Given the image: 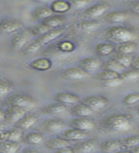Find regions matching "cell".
Masks as SVG:
<instances>
[{
  "label": "cell",
  "instance_id": "cell-1",
  "mask_svg": "<svg viewBox=\"0 0 139 153\" xmlns=\"http://www.w3.org/2000/svg\"><path fill=\"white\" fill-rule=\"evenodd\" d=\"M102 126L112 132H127L132 126V119L125 114H113L103 119Z\"/></svg>",
  "mask_w": 139,
  "mask_h": 153
},
{
  "label": "cell",
  "instance_id": "cell-2",
  "mask_svg": "<svg viewBox=\"0 0 139 153\" xmlns=\"http://www.w3.org/2000/svg\"><path fill=\"white\" fill-rule=\"evenodd\" d=\"M106 36L110 40L121 44L128 41H135L137 33L132 29L125 26H112L106 31Z\"/></svg>",
  "mask_w": 139,
  "mask_h": 153
},
{
  "label": "cell",
  "instance_id": "cell-3",
  "mask_svg": "<svg viewBox=\"0 0 139 153\" xmlns=\"http://www.w3.org/2000/svg\"><path fill=\"white\" fill-rule=\"evenodd\" d=\"M9 106H16L23 109H32L37 105L36 100L32 96L24 93H13L6 99Z\"/></svg>",
  "mask_w": 139,
  "mask_h": 153
},
{
  "label": "cell",
  "instance_id": "cell-4",
  "mask_svg": "<svg viewBox=\"0 0 139 153\" xmlns=\"http://www.w3.org/2000/svg\"><path fill=\"white\" fill-rule=\"evenodd\" d=\"M33 35L32 33L30 28L22 29L21 31L15 33L12 36L11 38V46L13 51L20 52L28 43H30L33 38Z\"/></svg>",
  "mask_w": 139,
  "mask_h": 153
},
{
  "label": "cell",
  "instance_id": "cell-5",
  "mask_svg": "<svg viewBox=\"0 0 139 153\" xmlns=\"http://www.w3.org/2000/svg\"><path fill=\"white\" fill-rule=\"evenodd\" d=\"M111 6L110 4L107 2H96L94 4L90 5V6L85 9L82 16L86 18V19H93V20H95V18H98L100 16H104L105 13H107V12L110 10Z\"/></svg>",
  "mask_w": 139,
  "mask_h": 153
},
{
  "label": "cell",
  "instance_id": "cell-6",
  "mask_svg": "<svg viewBox=\"0 0 139 153\" xmlns=\"http://www.w3.org/2000/svg\"><path fill=\"white\" fill-rule=\"evenodd\" d=\"M81 102L85 103L87 106H89L93 112L100 111L104 108H106L109 105V100L108 98L100 95H93V96H87L83 98Z\"/></svg>",
  "mask_w": 139,
  "mask_h": 153
},
{
  "label": "cell",
  "instance_id": "cell-7",
  "mask_svg": "<svg viewBox=\"0 0 139 153\" xmlns=\"http://www.w3.org/2000/svg\"><path fill=\"white\" fill-rule=\"evenodd\" d=\"M23 29V23L18 19L4 18L0 20V33L2 35H14Z\"/></svg>",
  "mask_w": 139,
  "mask_h": 153
},
{
  "label": "cell",
  "instance_id": "cell-8",
  "mask_svg": "<svg viewBox=\"0 0 139 153\" xmlns=\"http://www.w3.org/2000/svg\"><path fill=\"white\" fill-rule=\"evenodd\" d=\"M102 61L95 56H86L79 60V67L90 75L98 71L102 67Z\"/></svg>",
  "mask_w": 139,
  "mask_h": 153
},
{
  "label": "cell",
  "instance_id": "cell-9",
  "mask_svg": "<svg viewBox=\"0 0 139 153\" xmlns=\"http://www.w3.org/2000/svg\"><path fill=\"white\" fill-rule=\"evenodd\" d=\"M96 126L94 120L90 119L89 117L86 118H74L70 122L71 128L77 129L84 132H89L90 130H93Z\"/></svg>",
  "mask_w": 139,
  "mask_h": 153
},
{
  "label": "cell",
  "instance_id": "cell-10",
  "mask_svg": "<svg viewBox=\"0 0 139 153\" xmlns=\"http://www.w3.org/2000/svg\"><path fill=\"white\" fill-rule=\"evenodd\" d=\"M61 76L62 78L70 80H82L85 79H88L90 75L86 71H84L82 68H80V67L71 66L62 71Z\"/></svg>",
  "mask_w": 139,
  "mask_h": 153
},
{
  "label": "cell",
  "instance_id": "cell-11",
  "mask_svg": "<svg viewBox=\"0 0 139 153\" xmlns=\"http://www.w3.org/2000/svg\"><path fill=\"white\" fill-rule=\"evenodd\" d=\"M54 99L56 102L64 104V105H75L81 102V98L78 95L71 93V92H66V91H61V92H57L54 94Z\"/></svg>",
  "mask_w": 139,
  "mask_h": 153
},
{
  "label": "cell",
  "instance_id": "cell-12",
  "mask_svg": "<svg viewBox=\"0 0 139 153\" xmlns=\"http://www.w3.org/2000/svg\"><path fill=\"white\" fill-rule=\"evenodd\" d=\"M73 146L76 153H93L96 150L98 142L95 139H85L76 142Z\"/></svg>",
  "mask_w": 139,
  "mask_h": 153
},
{
  "label": "cell",
  "instance_id": "cell-13",
  "mask_svg": "<svg viewBox=\"0 0 139 153\" xmlns=\"http://www.w3.org/2000/svg\"><path fill=\"white\" fill-rule=\"evenodd\" d=\"M27 110L16 106H9L5 110V122L9 123H18L27 114Z\"/></svg>",
  "mask_w": 139,
  "mask_h": 153
},
{
  "label": "cell",
  "instance_id": "cell-14",
  "mask_svg": "<svg viewBox=\"0 0 139 153\" xmlns=\"http://www.w3.org/2000/svg\"><path fill=\"white\" fill-rule=\"evenodd\" d=\"M66 126V122L61 119H48L43 122V127H44V129L47 132L51 134L63 132Z\"/></svg>",
  "mask_w": 139,
  "mask_h": 153
},
{
  "label": "cell",
  "instance_id": "cell-15",
  "mask_svg": "<svg viewBox=\"0 0 139 153\" xmlns=\"http://www.w3.org/2000/svg\"><path fill=\"white\" fill-rule=\"evenodd\" d=\"M59 137L62 139H65V140L69 141L71 143V142L76 143V142L85 140V139L88 137V132L77 130V129H74V128H69L62 132Z\"/></svg>",
  "mask_w": 139,
  "mask_h": 153
},
{
  "label": "cell",
  "instance_id": "cell-16",
  "mask_svg": "<svg viewBox=\"0 0 139 153\" xmlns=\"http://www.w3.org/2000/svg\"><path fill=\"white\" fill-rule=\"evenodd\" d=\"M42 113H44L49 116H58V115H63L68 112V106L58 102L49 103L44 105L41 109Z\"/></svg>",
  "mask_w": 139,
  "mask_h": 153
},
{
  "label": "cell",
  "instance_id": "cell-17",
  "mask_svg": "<svg viewBox=\"0 0 139 153\" xmlns=\"http://www.w3.org/2000/svg\"><path fill=\"white\" fill-rule=\"evenodd\" d=\"M64 33H65L64 28H62V27L57 28V29H54V30H50L48 33H46L44 36H42L40 37H36V39L39 41V43L43 47L44 45H47L54 40H55L56 38L60 37Z\"/></svg>",
  "mask_w": 139,
  "mask_h": 153
},
{
  "label": "cell",
  "instance_id": "cell-18",
  "mask_svg": "<svg viewBox=\"0 0 139 153\" xmlns=\"http://www.w3.org/2000/svg\"><path fill=\"white\" fill-rule=\"evenodd\" d=\"M52 66V61L48 59V57H40V59H33L31 62H29L28 67L32 70L45 72L49 71Z\"/></svg>",
  "mask_w": 139,
  "mask_h": 153
},
{
  "label": "cell",
  "instance_id": "cell-19",
  "mask_svg": "<svg viewBox=\"0 0 139 153\" xmlns=\"http://www.w3.org/2000/svg\"><path fill=\"white\" fill-rule=\"evenodd\" d=\"M38 121V116L35 113H27L20 121L14 124V126L20 128L21 130H27L32 128Z\"/></svg>",
  "mask_w": 139,
  "mask_h": 153
},
{
  "label": "cell",
  "instance_id": "cell-20",
  "mask_svg": "<svg viewBox=\"0 0 139 153\" xmlns=\"http://www.w3.org/2000/svg\"><path fill=\"white\" fill-rule=\"evenodd\" d=\"M23 138V130L18 127H12L1 133V140L19 143Z\"/></svg>",
  "mask_w": 139,
  "mask_h": 153
},
{
  "label": "cell",
  "instance_id": "cell-21",
  "mask_svg": "<svg viewBox=\"0 0 139 153\" xmlns=\"http://www.w3.org/2000/svg\"><path fill=\"white\" fill-rule=\"evenodd\" d=\"M71 113L75 118H86L93 114V111L85 103L80 102L71 108Z\"/></svg>",
  "mask_w": 139,
  "mask_h": 153
},
{
  "label": "cell",
  "instance_id": "cell-22",
  "mask_svg": "<svg viewBox=\"0 0 139 153\" xmlns=\"http://www.w3.org/2000/svg\"><path fill=\"white\" fill-rule=\"evenodd\" d=\"M66 21V17L63 14H54L50 17H48L45 20H43L42 23L44 24L46 27H48L50 30H54V29L61 28L64 25Z\"/></svg>",
  "mask_w": 139,
  "mask_h": 153
},
{
  "label": "cell",
  "instance_id": "cell-23",
  "mask_svg": "<svg viewBox=\"0 0 139 153\" xmlns=\"http://www.w3.org/2000/svg\"><path fill=\"white\" fill-rule=\"evenodd\" d=\"M51 11L54 13V14H63L73 8L70 3V1H64V0H55L50 4Z\"/></svg>",
  "mask_w": 139,
  "mask_h": 153
},
{
  "label": "cell",
  "instance_id": "cell-24",
  "mask_svg": "<svg viewBox=\"0 0 139 153\" xmlns=\"http://www.w3.org/2000/svg\"><path fill=\"white\" fill-rule=\"evenodd\" d=\"M100 149L103 152L106 153H114L116 151L121 150V143L120 139H116V140H106L103 141L99 145Z\"/></svg>",
  "mask_w": 139,
  "mask_h": 153
},
{
  "label": "cell",
  "instance_id": "cell-25",
  "mask_svg": "<svg viewBox=\"0 0 139 153\" xmlns=\"http://www.w3.org/2000/svg\"><path fill=\"white\" fill-rule=\"evenodd\" d=\"M32 16L35 20H39L42 22L43 20L47 19L48 17L54 16V13L51 11L50 7L43 5V6H38L33 10L32 13Z\"/></svg>",
  "mask_w": 139,
  "mask_h": 153
},
{
  "label": "cell",
  "instance_id": "cell-26",
  "mask_svg": "<svg viewBox=\"0 0 139 153\" xmlns=\"http://www.w3.org/2000/svg\"><path fill=\"white\" fill-rule=\"evenodd\" d=\"M78 27L81 32L85 33H92L98 30L100 23L96 20H93V19H84L79 22Z\"/></svg>",
  "mask_w": 139,
  "mask_h": 153
},
{
  "label": "cell",
  "instance_id": "cell-27",
  "mask_svg": "<svg viewBox=\"0 0 139 153\" xmlns=\"http://www.w3.org/2000/svg\"><path fill=\"white\" fill-rule=\"evenodd\" d=\"M45 145L49 149L55 151L57 149H60V148L70 146H71V142L65 140V139H62V138L58 137V138H51L49 140H47L45 142Z\"/></svg>",
  "mask_w": 139,
  "mask_h": 153
},
{
  "label": "cell",
  "instance_id": "cell-28",
  "mask_svg": "<svg viewBox=\"0 0 139 153\" xmlns=\"http://www.w3.org/2000/svg\"><path fill=\"white\" fill-rule=\"evenodd\" d=\"M24 142L30 146H38L45 143V138L39 132H31L25 136Z\"/></svg>",
  "mask_w": 139,
  "mask_h": 153
},
{
  "label": "cell",
  "instance_id": "cell-29",
  "mask_svg": "<svg viewBox=\"0 0 139 153\" xmlns=\"http://www.w3.org/2000/svg\"><path fill=\"white\" fill-rule=\"evenodd\" d=\"M136 48H137V44L135 41H128V42L121 43V44H118L115 51L117 54L132 55L135 52Z\"/></svg>",
  "mask_w": 139,
  "mask_h": 153
},
{
  "label": "cell",
  "instance_id": "cell-30",
  "mask_svg": "<svg viewBox=\"0 0 139 153\" xmlns=\"http://www.w3.org/2000/svg\"><path fill=\"white\" fill-rule=\"evenodd\" d=\"M20 149L19 143L10 141H0V153H18Z\"/></svg>",
  "mask_w": 139,
  "mask_h": 153
},
{
  "label": "cell",
  "instance_id": "cell-31",
  "mask_svg": "<svg viewBox=\"0 0 139 153\" xmlns=\"http://www.w3.org/2000/svg\"><path fill=\"white\" fill-rule=\"evenodd\" d=\"M127 13L121 11H112L105 14V19L111 23H121L127 19Z\"/></svg>",
  "mask_w": 139,
  "mask_h": 153
},
{
  "label": "cell",
  "instance_id": "cell-32",
  "mask_svg": "<svg viewBox=\"0 0 139 153\" xmlns=\"http://www.w3.org/2000/svg\"><path fill=\"white\" fill-rule=\"evenodd\" d=\"M115 51V47L113 44V43H109V42H101L98 43L95 46V52L96 54H98L101 56H106L113 54V53Z\"/></svg>",
  "mask_w": 139,
  "mask_h": 153
},
{
  "label": "cell",
  "instance_id": "cell-33",
  "mask_svg": "<svg viewBox=\"0 0 139 153\" xmlns=\"http://www.w3.org/2000/svg\"><path fill=\"white\" fill-rule=\"evenodd\" d=\"M121 150H130L139 146V136H129L120 139Z\"/></svg>",
  "mask_w": 139,
  "mask_h": 153
},
{
  "label": "cell",
  "instance_id": "cell-34",
  "mask_svg": "<svg viewBox=\"0 0 139 153\" xmlns=\"http://www.w3.org/2000/svg\"><path fill=\"white\" fill-rule=\"evenodd\" d=\"M41 48H42V45L36 38H35V39H32L30 43H28L19 53L23 56H30V55H33V54H35V53H37Z\"/></svg>",
  "mask_w": 139,
  "mask_h": 153
},
{
  "label": "cell",
  "instance_id": "cell-35",
  "mask_svg": "<svg viewBox=\"0 0 139 153\" xmlns=\"http://www.w3.org/2000/svg\"><path fill=\"white\" fill-rule=\"evenodd\" d=\"M118 76H120L118 73H115V72H113V71H110V70H106L104 69L102 71L98 72L94 75V79H97L99 81H107V80H110V79H115V78H118Z\"/></svg>",
  "mask_w": 139,
  "mask_h": 153
},
{
  "label": "cell",
  "instance_id": "cell-36",
  "mask_svg": "<svg viewBox=\"0 0 139 153\" xmlns=\"http://www.w3.org/2000/svg\"><path fill=\"white\" fill-rule=\"evenodd\" d=\"M104 69L106 70H110V71H113V72H115V73H118L120 75L122 72H124L126 69L119 63L118 61H116L114 59H108L106 62L104 63Z\"/></svg>",
  "mask_w": 139,
  "mask_h": 153
},
{
  "label": "cell",
  "instance_id": "cell-37",
  "mask_svg": "<svg viewBox=\"0 0 139 153\" xmlns=\"http://www.w3.org/2000/svg\"><path fill=\"white\" fill-rule=\"evenodd\" d=\"M13 90V83L6 79L0 78V98L6 97Z\"/></svg>",
  "mask_w": 139,
  "mask_h": 153
},
{
  "label": "cell",
  "instance_id": "cell-38",
  "mask_svg": "<svg viewBox=\"0 0 139 153\" xmlns=\"http://www.w3.org/2000/svg\"><path fill=\"white\" fill-rule=\"evenodd\" d=\"M120 78L123 81H135L139 79V70L135 68L126 69L120 74Z\"/></svg>",
  "mask_w": 139,
  "mask_h": 153
},
{
  "label": "cell",
  "instance_id": "cell-39",
  "mask_svg": "<svg viewBox=\"0 0 139 153\" xmlns=\"http://www.w3.org/2000/svg\"><path fill=\"white\" fill-rule=\"evenodd\" d=\"M116 61H118L125 69H129L132 65L133 57L132 55H121V54H116L113 57Z\"/></svg>",
  "mask_w": 139,
  "mask_h": 153
},
{
  "label": "cell",
  "instance_id": "cell-40",
  "mask_svg": "<svg viewBox=\"0 0 139 153\" xmlns=\"http://www.w3.org/2000/svg\"><path fill=\"white\" fill-rule=\"evenodd\" d=\"M30 30L35 37H40L42 36H44L46 33L49 32L50 29L46 27L42 22H40V23H37L35 25L30 27Z\"/></svg>",
  "mask_w": 139,
  "mask_h": 153
},
{
  "label": "cell",
  "instance_id": "cell-41",
  "mask_svg": "<svg viewBox=\"0 0 139 153\" xmlns=\"http://www.w3.org/2000/svg\"><path fill=\"white\" fill-rule=\"evenodd\" d=\"M123 103L128 106H132L139 103V93H131L123 98Z\"/></svg>",
  "mask_w": 139,
  "mask_h": 153
},
{
  "label": "cell",
  "instance_id": "cell-42",
  "mask_svg": "<svg viewBox=\"0 0 139 153\" xmlns=\"http://www.w3.org/2000/svg\"><path fill=\"white\" fill-rule=\"evenodd\" d=\"M123 82H124L123 79L120 78V76H118V78H115V79H110L107 81H103L102 84L104 87H106V88H114V87H117V86H120Z\"/></svg>",
  "mask_w": 139,
  "mask_h": 153
},
{
  "label": "cell",
  "instance_id": "cell-43",
  "mask_svg": "<svg viewBox=\"0 0 139 153\" xmlns=\"http://www.w3.org/2000/svg\"><path fill=\"white\" fill-rule=\"evenodd\" d=\"M58 49L61 52L70 53V52H73L75 49V46H74V43L71 42V41H62L59 43Z\"/></svg>",
  "mask_w": 139,
  "mask_h": 153
},
{
  "label": "cell",
  "instance_id": "cell-44",
  "mask_svg": "<svg viewBox=\"0 0 139 153\" xmlns=\"http://www.w3.org/2000/svg\"><path fill=\"white\" fill-rule=\"evenodd\" d=\"M71 7L73 8H75V9H83V8H86L87 9L90 4V1H87V0H71L70 1Z\"/></svg>",
  "mask_w": 139,
  "mask_h": 153
},
{
  "label": "cell",
  "instance_id": "cell-45",
  "mask_svg": "<svg viewBox=\"0 0 139 153\" xmlns=\"http://www.w3.org/2000/svg\"><path fill=\"white\" fill-rule=\"evenodd\" d=\"M54 153H76L74 148L73 146H66L63 148H60V149H57L54 151Z\"/></svg>",
  "mask_w": 139,
  "mask_h": 153
},
{
  "label": "cell",
  "instance_id": "cell-46",
  "mask_svg": "<svg viewBox=\"0 0 139 153\" xmlns=\"http://www.w3.org/2000/svg\"><path fill=\"white\" fill-rule=\"evenodd\" d=\"M130 10L135 13L137 16H139V1H132L130 3Z\"/></svg>",
  "mask_w": 139,
  "mask_h": 153
},
{
  "label": "cell",
  "instance_id": "cell-47",
  "mask_svg": "<svg viewBox=\"0 0 139 153\" xmlns=\"http://www.w3.org/2000/svg\"><path fill=\"white\" fill-rule=\"evenodd\" d=\"M132 68L135 69H137L139 70V56H135V59H133V61H132Z\"/></svg>",
  "mask_w": 139,
  "mask_h": 153
},
{
  "label": "cell",
  "instance_id": "cell-48",
  "mask_svg": "<svg viewBox=\"0 0 139 153\" xmlns=\"http://www.w3.org/2000/svg\"><path fill=\"white\" fill-rule=\"evenodd\" d=\"M6 130H7V123H5V122H0V133Z\"/></svg>",
  "mask_w": 139,
  "mask_h": 153
},
{
  "label": "cell",
  "instance_id": "cell-49",
  "mask_svg": "<svg viewBox=\"0 0 139 153\" xmlns=\"http://www.w3.org/2000/svg\"><path fill=\"white\" fill-rule=\"evenodd\" d=\"M22 153H39V151L36 149H33V148H27V149H25Z\"/></svg>",
  "mask_w": 139,
  "mask_h": 153
},
{
  "label": "cell",
  "instance_id": "cell-50",
  "mask_svg": "<svg viewBox=\"0 0 139 153\" xmlns=\"http://www.w3.org/2000/svg\"><path fill=\"white\" fill-rule=\"evenodd\" d=\"M0 122H5V110L0 108Z\"/></svg>",
  "mask_w": 139,
  "mask_h": 153
},
{
  "label": "cell",
  "instance_id": "cell-51",
  "mask_svg": "<svg viewBox=\"0 0 139 153\" xmlns=\"http://www.w3.org/2000/svg\"><path fill=\"white\" fill-rule=\"evenodd\" d=\"M114 153H132V150H119Z\"/></svg>",
  "mask_w": 139,
  "mask_h": 153
},
{
  "label": "cell",
  "instance_id": "cell-52",
  "mask_svg": "<svg viewBox=\"0 0 139 153\" xmlns=\"http://www.w3.org/2000/svg\"><path fill=\"white\" fill-rule=\"evenodd\" d=\"M132 153H139V146H136V147H135V148H132Z\"/></svg>",
  "mask_w": 139,
  "mask_h": 153
},
{
  "label": "cell",
  "instance_id": "cell-53",
  "mask_svg": "<svg viewBox=\"0 0 139 153\" xmlns=\"http://www.w3.org/2000/svg\"><path fill=\"white\" fill-rule=\"evenodd\" d=\"M136 112H137V114L139 115V103H138V105L136 106Z\"/></svg>",
  "mask_w": 139,
  "mask_h": 153
},
{
  "label": "cell",
  "instance_id": "cell-54",
  "mask_svg": "<svg viewBox=\"0 0 139 153\" xmlns=\"http://www.w3.org/2000/svg\"><path fill=\"white\" fill-rule=\"evenodd\" d=\"M0 141H1V133H0Z\"/></svg>",
  "mask_w": 139,
  "mask_h": 153
}]
</instances>
